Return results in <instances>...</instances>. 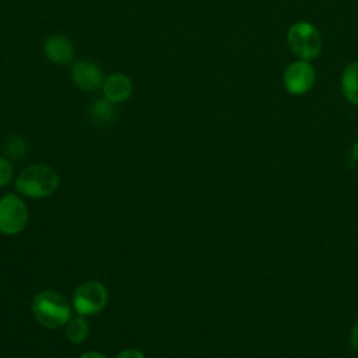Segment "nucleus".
I'll return each instance as SVG.
<instances>
[{
  "instance_id": "obj_14",
  "label": "nucleus",
  "mask_w": 358,
  "mask_h": 358,
  "mask_svg": "<svg viewBox=\"0 0 358 358\" xmlns=\"http://www.w3.org/2000/svg\"><path fill=\"white\" fill-rule=\"evenodd\" d=\"M7 152L13 158H21L25 154V141L21 137H13L7 143Z\"/></svg>"
},
{
  "instance_id": "obj_9",
  "label": "nucleus",
  "mask_w": 358,
  "mask_h": 358,
  "mask_svg": "<svg viewBox=\"0 0 358 358\" xmlns=\"http://www.w3.org/2000/svg\"><path fill=\"white\" fill-rule=\"evenodd\" d=\"M102 92L109 102L122 103L127 101L133 92L131 80L123 73H113L103 80Z\"/></svg>"
},
{
  "instance_id": "obj_11",
  "label": "nucleus",
  "mask_w": 358,
  "mask_h": 358,
  "mask_svg": "<svg viewBox=\"0 0 358 358\" xmlns=\"http://www.w3.org/2000/svg\"><path fill=\"white\" fill-rule=\"evenodd\" d=\"M90 331V326L84 316H73L66 324V337L73 344H81Z\"/></svg>"
},
{
  "instance_id": "obj_12",
  "label": "nucleus",
  "mask_w": 358,
  "mask_h": 358,
  "mask_svg": "<svg viewBox=\"0 0 358 358\" xmlns=\"http://www.w3.org/2000/svg\"><path fill=\"white\" fill-rule=\"evenodd\" d=\"M90 115L92 117V120L96 124H106L110 123L115 117V109L112 106V102H109L108 99H98L90 110Z\"/></svg>"
},
{
  "instance_id": "obj_2",
  "label": "nucleus",
  "mask_w": 358,
  "mask_h": 358,
  "mask_svg": "<svg viewBox=\"0 0 358 358\" xmlns=\"http://www.w3.org/2000/svg\"><path fill=\"white\" fill-rule=\"evenodd\" d=\"M59 186L57 172L46 164H34L20 172L15 179V189L29 199H46Z\"/></svg>"
},
{
  "instance_id": "obj_16",
  "label": "nucleus",
  "mask_w": 358,
  "mask_h": 358,
  "mask_svg": "<svg viewBox=\"0 0 358 358\" xmlns=\"http://www.w3.org/2000/svg\"><path fill=\"white\" fill-rule=\"evenodd\" d=\"M350 344L352 348L358 350V319L355 320L352 329H351V334H350Z\"/></svg>"
},
{
  "instance_id": "obj_10",
  "label": "nucleus",
  "mask_w": 358,
  "mask_h": 358,
  "mask_svg": "<svg viewBox=\"0 0 358 358\" xmlns=\"http://www.w3.org/2000/svg\"><path fill=\"white\" fill-rule=\"evenodd\" d=\"M341 88L344 96L351 102L358 105V62L350 63L341 76Z\"/></svg>"
},
{
  "instance_id": "obj_4",
  "label": "nucleus",
  "mask_w": 358,
  "mask_h": 358,
  "mask_svg": "<svg viewBox=\"0 0 358 358\" xmlns=\"http://www.w3.org/2000/svg\"><path fill=\"white\" fill-rule=\"evenodd\" d=\"M289 48L302 60L315 59L322 50V36L309 22L299 21L289 27L287 34Z\"/></svg>"
},
{
  "instance_id": "obj_17",
  "label": "nucleus",
  "mask_w": 358,
  "mask_h": 358,
  "mask_svg": "<svg viewBox=\"0 0 358 358\" xmlns=\"http://www.w3.org/2000/svg\"><path fill=\"white\" fill-rule=\"evenodd\" d=\"M80 358H108V357L99 351H87L83 355H80Z\"/></svg>"
},
{
  "instance_id": "obj_7",
  "label": "nucleus",
  "mask_w": 358,
  "mask_h": 358,
  "mask_svg": "<svg viewBox=\"0 0 358 358\" xmlns=\"http://www.w3.org/2000/svg\"><path fill=\"white\" fill-rule=\"evenodd\" d=\"M71 78L78 88L88 92L102 87L105 80L102 69L88 60H80L74 63L71 69Z\"/></svg>"
},
{
  "instance_id": "obj_6",
  "label": "nucleus",
  "mask_w": 358,
  "mask_h": 358,
  "mask_svg": "<svg viewBox=\"0 0 358 358\" xmlns=\"http://www.w3.org/2000/svg\"><path fill=\"white\" fill-rule=\"evenodd\" d=\"M315 83V70L308 60L291 63L284 73V85L294 95L305 94Z\"/></svg>"
},
{
  "instance_id": "obj_1",
  "label": "nucleus",
  "mask_w": 358,
  "mask_h": 358,
  "mask_svg": "<svg viewBox=\"0 0 358 358\" xmlns=\"http://www.w3.org/2000/svg\"><path fill=\"white\" fill-rule=\"evenodd\" d=\"M31 312L41 326L56 330L73 317V305L62 294L45 289L32 298Z\"/></svg>"
},
{
  "instance_id": "obj_8",
  "label": "nucleus",
  "mask_w": 358,
  "mask_h": 358,
  "mask_svg": "<svg viewBox=\"0 0 358 358\" xmlns=\"http://www.w3.org/2000/svg\"><path fill=\"white\" fill-rule=\"evenodd\" d=\"M43 53L55 64H69L74 59V46L71 41L60 34L50 35L43 43Z\"/></svg>"
},
{
  "instance_id": "obj_3",
  "label": "nucleus",
  "mask_w": 358,
  "mask_h": 358,
  "mask_svg": "<svg viewBox=\"0 0 358 358\" xmlns=\"http://www.w3.org/2000/svg\"><path fill=\"white\" fill-rule=\"evenodd\" d=\"M108 303V291L105 285L95 280H88L77 285L73 294L71 305L80 316H92L103 310Z\"/></svg>"
},
{
  "instance_id": "obj_15",
  "label": "nucleus",
  "mask_w": 358,
  "mask_h": 358,
  "mask_svg": "<svg viewBox=\"0 0 358 358\" xmlns=\"http://www.w3.org/2000/svg\"><path fill=\"white\" fill-rule=\"evenodd\" d=\"M115 358H145V357L137 348H124V350L119 351Z\"/></svg>"
},
{
  "instance_id": "obj_5",
  "label": "nucleus",
  "mask_w": 358,
  "mask_h": 358,
  "mask_svg": "<svg viewBox=\"0 0 358 358\" xmlns=\"http://www.w3.org/2000/svg\"><path fill=\"white\" fill-rule=\"evenodd\" d=\"M28 224V208L24 200L8 193L0 199V232L4 235H17Z\"/></svg>"
},
{
  "instance_id": "obj_13",
  "label": "nucleus",
  "mask_w": 358,
  "mask_h": 358,
  "mask_svg": "<svg viewBox=\"0 0 358 358\" xmlns=\"http://www.w3.org/2000/svg\"><path fill=\"white\" fill-rule=\"evenodd\" d=\"M14 178V169L8 158L0 155V187L7 186Z\"/></svg>"
}]
</instances>
